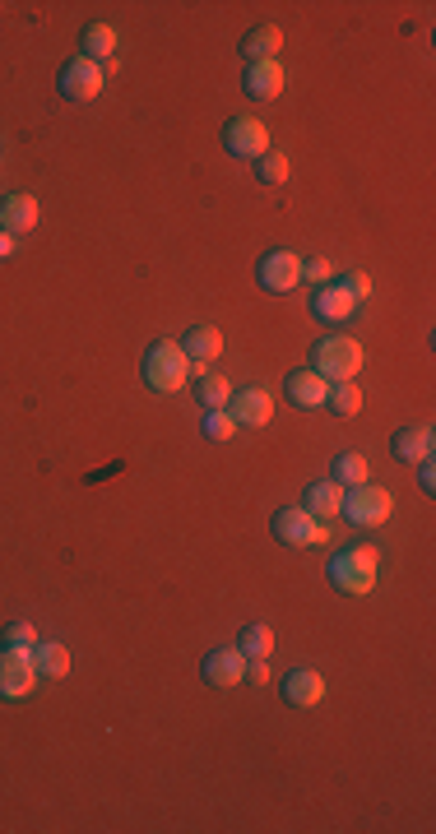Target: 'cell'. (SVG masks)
<instances>
[{"mask_svg":"<svg viewBox=\"0 0 436 834\" xmlns=\"http://www.w3.org/2000/svg\"><path fill=\"white\" fill-rule=\"evenodd\" d=\"M376 580H381V552H376L372 543H353L344 547V552H334L330 561V584L339 589V594H372Z\"/></svg>","mask_w":436,"mask_h":834,"instance_id":"cell-1","label":"cell"},{"mask_svg":"<svg viewBox=\"0 0 436 834\" xmlns=\"http://www.w3.org/2000/svg\"><path fill=\"white\" fill-rule=\"evenodd\" d=\"M186 376H191V357L181 353V343H154L149 353H144V385L158 394H172L186 385Z\"/></svg>","mask_w":436,"mask_h":834,"instance_id":"cell-2","label":"cell"},{"mask_svg":"<svg viewBox=\"0 0 436 834\" xmlns=\"http://www.w3.org/2000/svg\"><path fill=\"white\" fill-rule=\"evenodd\" d=\"M311 371L325 380H353L362 371V343L348 339V334H330V339L316 343L311 353Z\"/></svg>","mask_w":436,"mask_h":834,"instance_id":"cell-3","label":"cell"},{"mask_svg":"<svg viewBox=\"0 0 436 834\" xmlns=\"http://www.w3.org/2000/svg\"><path fill=\"white\" fill-rule=\"evenodd\" d=\"M390 510H395L390 492H385V487H372V482H362V487H348L344 492V510H339V515H348L358 529H376V524L390 519Z\"/></svg>","mask_w":436,"mask_h":834,"instance_id":"cell-4","label":"cell"},{"mask_svg":"<svg viewBox=\"0 0 436 834\" xmlns=\"http://www.w3.org/2000/svg\"><path fill=\"white\" fill-rule=\"evenodd\" d=\"M274 538L288 547H321L325 538H330V529H325V519H316L311 510L283 506L279 515H274Z\"/></svg>","mask_w":436,"mask_h":834,"instance_id":"cell-5","label":"cell"},{"mask_svg":"<svg viewBox=\"0 0 436 834\" xmlns=\"http://www.w3.org/2000/svg\"><path fill=\"white\" fill-rule=\"evenodd\" d=\"M33 682H38L33 649H19V645L0 649V695H5V700H19V695L33 691Z\"/></svg>","mask_w":436,"mask_h":834,"instance_id":"cell-6","label":"cell"},{"mask_svg":"<svg viewBox=\"0 0 436 834\" xmlns=\"http://www.w3.org/2000/svg\"><path fill=\"white\" fill-rule=\"evenodd\" d=\"M103 65L98 61H89V56H70V61L61 65V93L70 102H89V98H98L103 93Z\"/></svg>","mask_w":436,"mask_h":834,"instance_id":"cell-7","label":"cell"},{"mask_svg":"<svg viewBox=\"0 0 436 834\" xmlns=\"http://www.w3.org/2000/svg\"><path fill=\"white\" fill-rule=\"evenodd\" d=\"M256 278L265 292H293L297 283H302V260H297L293 251H270L256 265Z\"/></svg>","mask_w":436,"mask_h":834,"instance_id":"cell-8","label":"cell"},{"mask_svg":"<svg viewBox=\"0 0 436 834\" xmlns=\"http://www.w3.org/2000/svg\"><path fill=\"white\" fill-rule=\"evenodd\" d=\"M223 144L237 158H260V153H270V130L260 126L256 116H232L228 130H223Z\"/></svg>","mask_w":436,"mask_h":834,"instance_id":"cell-9","label":"cell"},{"mask_svg":"<svg viewBox=\"0 0 436 834\" xmlns=\"http://www.w3.org/2000/svg\"><path fill=\"white\" fill-rule=\"evenodd\" d=\"M228 413L237 417V427H265L274 417V394L270 390H260V385H251V390H232V399H228Z\"/></svg>","mask_w":436,"mask_h":834,"instance_id":"cell-10","label":"cell"},{"mask_svg":"<svg viewBox=\"0 0 436 834\" xmlns=\"http://www.w3.org/2000/svg\"><path fill=\"white\" fill-rule=\"evenodd\" d=\"M246 663H251V658H246L237 645L209 649V658H205V682L209 686H237V682H246Z\"/></svg>","mask_w":436,"mask_h":834,"instance_id":"cell-11","label":"cell"},{"mask_svg":"<svg viewBox=\"0 0 436 834\" xmlns=\"http://www.w3.org/2000/svg\"><path fill=\"white\" fill-rule=\"evenodd\" d=\"M311 311H316V320H325V325H344V320H353L358 302L344 292V283H325V288H316V297H311Z\"/></svg>","mask_w":436,"mask_h":834,"instance_id":"cell-12","label":"cell"},{"mask_svg":"<svg viewBox=\"0 0 436 834\" xmlns=\"http://www.w3.org/2000/svg\"><path fill=\"white\" fill-rule=\"evenodd\" d=\"M390 455H395L399 464H423V459H432V427H399L395 436H390Z\"/></svg>","mask_w":436,"mask_h":834,"instance_id":"cell-13","label":"cell"},{"mask_svg":"<svg viewBox=\"0 0 436 834\" xmlns=\"http://www.w3.org/2000/svg\"><path fill=\"white\" fill-rule=\"evenodd\" d=\"M181 353L191 357V371H205V362H214L218 353H223V329H214V325H195V329H186V348ZM209 376V371H205Z\"/></svg>","mask_w":436,"mask_h":834,"instance_id":"cell-14","label":"cell"},{"mask_svg":"<svg viewBox=\"0 0 436 834\" xmlns=\"http://www.w3.org/2000/svg\"><path fill=\"white\" fill-rule=\"evenodd\" d=\"M325 695V677L316 668H293L283 677V700L288 705H321Z\"/></svg>","mask_w":436,"mask_h":834,"instance_id":"cell-15","label":"cell"},{"mask_svg":"<svg viewBox=\"0 0 436 834\" xmlns=\"http://www.w3.org/2000/svg\"><path fill=\"white\" fill-rule=\"evenodd\" d=\"M38 218H42V209H38V200L33 195H10V200L0 204V232H28V228H38Z\"/></svg>","mask_w":436,"mask_h":834,"instance_id":"cell-16","label":"cell"},{"mask_svg":"<svg viewBox=\"0 0 436 834\" xmlns=\"http://www.w3.org/2000/svg\"><path fill=\"white\" fill-rule=\"evenodd\" d=\"M325 394H330V380L316 376L311 367L288 376V399H293L297 408H325Z\"/></svg>","mask_w":436,"mask_h":834,"instance_id":"cell-17","label":"cell"},{"mask_svg":"<svg viewBox=\"0 0 436 834\" xmlns=\"http://www.w3.org/2000/svg\"><path fill=\"white\" fill-rule=\"evenodd\" d=\"M242 84H246V93L260 98V102L279 98V93H283V65L279 61H251V70H246Z\"/></svg>","mask_w":436,"mask_h":834,"instance_id":"cell-18","label":"cell"},{"mask_svg":"<svg viewBox=\"0 0 436 834\" xmlns=\"http://www.w3.org/2000/svg\"><path fill=\"white\" fill-rule=\"evenodd\" d=\"M302 510H311L316 519H334L339 510H344V487L339 482H311L307 487V501H302Z\"/></svg>","mask_w":436,"mask_h":834,"instance_id":"cell-19","label":"cell"},{"mask_svg":"<svg viewBox=\"0 0 436 834\" xmlns=\"http://www.w3.org/2000/svg\"><path fill=\"white\" fill-rule=\"evenodd\" d=\"M33 668H38V677H47V682H61L65 672H70V649L56 645V640H38V645H33Z\"/></svg>","mask_w":436,"mask_h":834,"instance_id":"cell-20","label":"cell"},{"mask_svg":"<svg viewBox=\"0 0 436 834\" xmlns=\"http://www.w3.org/2000/svg\"><path fill=\"white\" fill-rule=\"evenodd\" d=\"M279 47H283V28L279 24H260V28H251V33L242 38V51L251 56V61H274Z\"/></svg>","mask_w":436,"mask_h":834,"instance_id":"cell-21","label":"cell"},{"mask_svg":"<svg viewBox=\"0 0 436 834\" xmlns=\"http://www.w3.org/2000/svg\"><path fill=\"white\" fill-rule=\"evenodd\" d=\"M116 42H121V38H116L112 24H89V28H84V56L98 61V65H103V61L116 65Z\"/></svg>","mask_w":436,"mask_h":834,"instance_id":"cell-22","label":"cell"},{"mask_svg":"<svg viewBox=\"0 0 436 834\" xmlns=\"http://www.w3.org/2000/svg\"><path fill=\"white\" fill-rule=\"evenodd\" d=\"M237 649H242L246 658H270L274 654V631L265 626V621H251L242 631V640H237Z\"/></svg>","mask_w":436,"mask_h":834,"instance_id":"cell-23","label":"cell"},{"mask_svg":"<svg viewBox=\"0 0 436 834\" xmlns=\"http://www.w3.org/2000/svg\"><path fill=\"white\" fill-rule=\"evenodd\" d=\"M325 404H330L339 417H358V408H362V390L353 385V380H334V385H330V394H325Z\"/></svg>","mask_w":436,"mask_h":834,"instance_id":"cell-24","label":"cell"},{"mask_svg":"<svg viewBox=\"0 0 436 834\" xmlns=\"http://www.w3.org/2000/svg\"><path fill=\"white\" fill-rule=\"evenodd\" d=\"M334 482H339V487H362V482H367V459L334 455Z\"/></svg>","mask_w":436,"mask_h":834,"instance_id":"cell-25","label":"cell"},{"mask_svg":"<svg viewBox=\"0 0 436 834\" xmlns=\"http://www.w3.org/2000/svg\"><path fill=\"white\" fill-rule=\"evenodd\" d=\"M228 399H232V380L228 376H200V404L205 408H228Z\"/></svg>","mask_w":436,"mask_h":834,"instance_id":"cell-26","label":"cell"},{"mask_svg":"<svg viewBox=\"0 0 436 834\" xmlns=\"http://www.w3.org/2000/svg\"><path fill=\"white\" fill-rule=\"evenodd\" d=\"M205 436H209V441H232V436H237V417H232L228 408H209Z\"/></svg>","mask_w":436,"mask_h":834,"instance_id":"cell-27","label":"cell"},{"mask_svg":"<svg viewBox=\"0 0 436 834\" xmlns=\"http://www.w3.org/2000/svg\"><path fill=\"white\" fill-rule=\"evenodd\" d=\"M256 167H260V181H270V186L288 181V153H279V149L260 153V158H256Z\"/></svg>","mask_w":436,"mask_h":834,"instance_id":"cell-28","label":"cell"},{"mask_svg":"<svg viewBox=\"0 0 436 834\" xmlns=\"http://www.w3.org/2000/svg\"><path fill=\"white\" fill-rule=\"evenodd\" d=\"M330 274H334V265L325 260V255H311V260H302V278H311L316 288H325V283H330Z\"/></svg>","mask_w":436,"mask_h":834,"instance_id":"cell-29","label":"cell"},{"mask_svg":"<svg viewBox=\"0 0 436 834\" xmlns=\"http://www.w3.org/2000/svg\"><path fill=\"white\" fill-rule=\"evenodd\" d=\"M5 640L19 645V649H33V645H38V631H33L28 621H10V626H5Z\"/></svg>","mask_w":436,"mask_h":834,"instance_id":"cell-30","label":"cell"},{"mask_svg":"<svg viewBox=\"0 0 436 834\" xmlns=\"http://www.w3.org/2000/svg\"><path fill=\"white\" fill-rule=\"evenodd\" d=\"M344 292L353 297V302H362V297H372V278L362 274V269H353V274L344 278Z\"/></svg>","mask_w":436,"mask_h":834,"instance_id":"cell-31","label":"cell"},{"mask_svg":"<svg viewBox=\"0 0 436 834\" xmlns=\"http://www.w3.org/2000/svg\"><path fill=\"white\" fill-rule=\"evenodd\" d=\"M418 487H423V492H432V487H436V468H432V459H423V468H418Z\"/></svg>","mask_w":436,"mask_h":834,"instance_id":"cell-32","label":"cell"},{"mask_svg":"<svg viewBox=\"0 0 436 834\" xmlns=\"http://www.w3.org/2000/svg\"><path fill=\"white\" fill-rule=\"evenodd\" d=\"M10 255H14V237L10 232H0V260H10Z\"/></svg>","mask_w":436,"mask_h":834,"instance_id":"cell-33","label":"cell"}]
</instances>
